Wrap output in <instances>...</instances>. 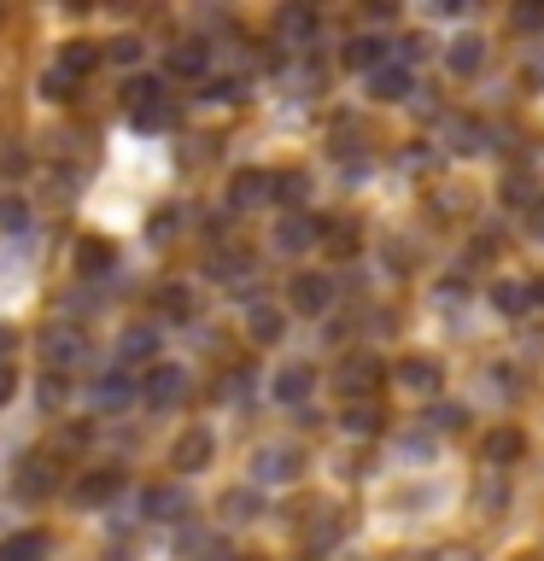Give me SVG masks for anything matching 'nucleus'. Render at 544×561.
<instances>
[{"label": "nucleus", "instance_id": "obj_48", "mask_svg": "<svg viewBox=\"0 0 544 561\" xmlns=\"http://www.w3.org/2000/svg\"><path fill=\"white\" fill-rule=\"evenodd\" d=\"M526 82H544V53H533V59H526Z\"/></svg>", "mask_w": 544, "mask_h": 561}, {"label": "nucleus", "instance_id": "obj_21", "mask_svg": "<svg viewBox=\"0 0 544 561\" xmlns=\"http://www.w3.org/2000/svg\"><path fill=\"white\" fill-rule=\"evenodd\" d=\"M491 305L503 316H526L533 310V280H491Z\"/></svg>", "mask_w": 544, "mask_h": 561}, {"label": "nucleus", "instance_id": "obj_9", "mask_svg": "<svg viewBox=\"0 0 544 561\" xmlns=\"http://www.w3.org/2000/svg\"><path fill=\"white\" fill-rule=\"evenodd\" d=\"M287 298H293L298 316H322V310L333 305V280H328V275H293Z\"/></svg>", "mask_w": 544, "mask_h": 561}, {"label": "nucleus", "instance_id": "obj_4", "mask_svg": "<svg viewBox=\"0 0 544 561\" xmlns=\"http://www.w3.org/2000/svg\"><path fill=\"white\" fill-rule=\"evenodd\" d=\"M182 392H188V368H182V363H152L147 375H140V398H147L152 410L182 403Z\"/></svg>", "mask_w": 544, "mask_h": 561}, {"label": "nucleus", "instance_id": "obj_23", "mask_svg": "<svg viewBox=\"0 0 544 561\" xmlns=\"http://www.w3.org/2000/svg\"><path fill=\"white\" fill-rule=\"evenodd\" d=\"M480 59H486V42H480V35H456V42L445 47V65L456 70V77H474V70H480Z\"/></svg>", "mask_w": 544, "mask_h": 561}, {"label": "nucleus", "instance_id": "obj_5", "mask_svg": "<svg viewBox=\"0 0 544 561\" xmlns=\"http://www.w3.org/2000/svg\"><path fill=\"white\" fill-rule=\"evenodd\" d=\"M381 375H386L381 357H369V351H358V357H345V363H340V375H333V386L345 392V403H363V398L381 386Z\"/></svg>", "mask_w": 544, "mask_h": 561}, {"label": "nucleus", "instance_id": "obj_17", "mask_svg": "<svg viewBox=\"0 0 544 561\" xmlns=\"http://www.w3.org/2000/svg\"><path fill=\"white\" fill-rule=\"evenodd\" d=\"M165 65H170V77H182V82H200L205 70H211V47H205V42H175Z\"/></svg>", "mask_w": 544, "mask_h": 561}, {"label": "nucleus", "instance_id": "obj_29", "mask_svg": "<svg viewBox=\"0 0 544 561\" xmlns=\"http://www.w3.org/2000/svg\"><path fill=\"white\" fill-rule=\"evenodd\" d=\"M258 515H263V497H258V485L223 491V520H258Z\"/></svg>", "mask_w": 544, "mask_h": 561}, {"label": "nucleus", "instance_id": "obj_34", "mask_svg": "<svg viewBox=\"0 0 544 561\" xmlns=\"http://www.w3.org/2000/svg\"><path fill=\"white\" fill-rule=\"evenodd\" d=\"M428 427H433V433H463V427H468V410H463V403H433V410H428Z\"/></svg>", "mask_w": 544, "mask_h": 561}, {"label": "nucleus", "instance_id": "obj_18", "mask_svg": "<svg viewBox=\"0 0 544 561\" xmlns=\"http://www.w3.org/2000/svg\"><path fill=\"white\" fill-rule=\"evenodd\" d=\"M398 386H410V392H439V386H445V368H439L433 357H404Z\"/></svg>", "mask_w": 544, "mask_h": 561}, {"label": "nucleus", "instance_id": "obj_41", "mask_svg": "<svg viewBox=\"0 0 544 561\" xmlns=\"http://www.w3.org/2000/svg\"><path fill=\"white\" fill-rule=\"evenodd\" d=\"M105 53H112L117 65H135V59H140V42H135V35H117V42L105 47Z\"/></svg>", "mask_w": 544, "mask_h": 561}, {"label": "nucleus", "instance_id": "obj_15", "mask_svg": "<svg viewBox=\"0 0 544 561\" xmlns=\"http://www.w3.org/2000/svg\"><path fill=\"white\" fill-rule=\"evenodd\" d=\"M345 65L375 77L381 65H393V42H381V35H351V42H345Z\"/></svg>", "mask_w": 544, "mask_h": 561}, {"label": "nucleus", "instance_id": "obj_47", "mask_svg": "<svg viewBox=\"0 0 544 561\" xmlns=\"http://www.w3.org/2000/svg\"><path fill=\"white\" fill-rule=\"evenodd\" d=\"M12 392H18V375H12V368H7V363H0V403H7Z\"/></svg>", "mask_w": 544, "mask_h": 561}, {"label": "nucleus", "instance_id": "obj_50", "mask_svg": "<svg viewBox=\"0 0 544 561\" xmlns=\"http://www.w3.org/2000/svg\"><path fill=\"white\" fill-rule=\"evenodd\" d=\"M433 561H474L468 550H445V556H433Z\"/></svg>", "mask_w": 544, "mask_h": 561}, {"label": "nucleus", "instance_id": "obj_52", "mask_svg": "<svg viewBox=\"0 0 544 561\" xmlns=\"http://www.w3.org/2000/svg\"><path fill=\"white\" fill-rule=\"evenodd\" d=\"M521 561H539V556H521Z\"/></svg>", "mask_w": 544, "mask_h": 561}, {"label": "nucleus", "instance_id": "obj_32", "mask_svg": "<svg viewBox=\"0 0 544 561\" xmlns=\"http://www.w3.org/2000/svg\"><path fill=\"white\" fill-rule=\"evenodd\" d=\"M77 77H70V70H59V65H53V70H42V100H53V105H70V100H77Z\"/></svg>", "mask_w": 544, "mask_h": 561}, {"label": "nucleus", "instance_id": "obj_35", "mask_svg": "<svg viewBox=\"0 0 544 561\" xmlns=\"http://www.w3.org/2000/svg\"><path fill=\"white\" fill-rule=\"evenodd\" d=\"M305 193H310V175H305V170H281V175H275V199L305 205Z\"/></svg>", "mask_w": 544, "mask_h": 561}, {"label": "nucleus", "instance_id": "obj_2", "mask_svg": "<svg viewBox=\"0 0 544 561\" xmlns=\"http://www.w3.org/2000/svg\"><path fill=\"white\" fill-rule=\"evenodd\" d=\"M123 105H129V117L140 123V129H170L175 123V105L165 100V82L158 77H135L129 88H123Z\"/></svg>", "mask_w": 544, "mask_h": 561}, {"label": "nucleus", "instance_id": "obj_27", "mask_svg": "<svg viewBox=\"0 0 544 561\" xmlns=\"http://www.w3.org/2000/svg\"><path fill=\"white\" fill-rule=\"evenodd\" d=\"M0 561H47V533H12L0 543Z\"/></svg>", "mask_w": 544, "mask_h": 561}, {"label": "nucleus", "instance_id": "obj_22", "mask_svg": "<svg viewBox=\"0 0 544 561\" xmlns=\"http://www.w3.org/2000/svg\"><path fill=\"white\" fill-rule=\"evenodd\" d=\"M246 333H252V345H275L281 333H287V322H281L275 305H252L246 310Z\"/></svg>", "mask_w": 544, "mask_h": 561}, {"label": "nucleus", "instance_id": "obj_40", "mask_svg": "<svg viewBox=\"0 0 544 561\" xmlns=\"http://www.w3.org/2000/svg\"><path fill=\"white\" fill-rule=\"evenodd\" d=\"M205 100H246V77H217V82H205Z\"/></svg>", "mask_w": 544, "mask_h": 561}, {"label": "nucleus", "instance_id": "obj_13", "mask_svg": "<svg viewBox=\"0 0 544 561\" xmlns=\"http://www.w3.org/2000/svg\"><path fill=\"white\" fill-rule=\"evenodd\" d=\"M129 398H140V375H129V368H112V375L94 380V403H100V410H123Z\"/></svg>", "mask_w": 544, "mask_h": 561}, {"label": "nucleus", "instance_id": "obj_37", "mask_svg": "<svg viewBox=\"0 0 544 561\" xmlns=\"http://www.w3.org/2000/svg\"><path fill=\"white\" fill-rule=\"evenodd\" d=\"M322 234H328V252H333V257H351V252H358V228H351V222H328Z\"/></svg>", "mask_w": 544, "mask_h": 561}, {"label": "nucleus", "instance_id": "obj_20", "mask_svg": "<svg viewBox=\"0 0 544 561\" xmlns=\"http://www.w3.org/2000/svg\"><path fill=\"white\" fill-rule=\"evenodd\" d=\"M205 270H211V280H223V287H240V280H252V252L235 245V252H217Z\"/></svg>", "mask_w": 544, "mask_h": 561}, {"label": "nucleus", "instance_id": "obj_39", "mask_svg": "<svg viewBox=\"0 0 544 561\" xmlns=\"http://www.w3.org/2000/svg\"><path fill=\"white\" fill-rule=\"evenodd\" d=\"M333 538H340V520H333V508H316V526H310V550H328Z\"/></svg>", "mask_w": 544, "mask_h": 561}, {"label": "nucleus", "instance_id": "obj_14", "mask_svg": "<svg viewBox=\"0 0 544 561\" xmlns=\"http://www.w3.org/2000/svg\"><path fill=\"white\" fill-rule=\"evenodd\" d=\"M211 450H217V445H211V433H205V427H188L182 438H175V450H170V468L200 473V468L211 462Z\"/></svg>", "mask_w": 544, "mask_h": 561}, {"label": "nucleus", "instance_id": "obj_19", "mask_svg": "<svg viewBox=\"0 0 544 561\" xmlns=\"http://www.w3.org/2000/svg\"><path fill=\"white\" fill-rule=\"evenodd\" d=\"M18 491H24V497H47V491H59V462H42V456H35V462H24V473H18Z\"/></svg>", "mask_w": 544, "mask_h": 561}, {"label": "nucleus", "instance_id": "obj_24", "mask_svg": "<svg viewBox=\"0 0 544 561\" xmlns=\"http://www.w3.org/2000/svg\"><path fill=\"white\" fill-rule=\"evenodd\" d=\"M310 392H316V375L305 363H293V368H281V375H275V398L281 403H305Z\"/></svg>", "mask_w": 544, "mask_h": 561}, {"label": "nucleus", "instance_id": "obj_46", "mask_svg": "<svg viewBox=\"0 0 544 561\" xmlns=\"http://www.w3.org/2000/svg\"><path fill=\"white\" fill-rule=\"evenodd\" d=\"M526 222H533V234L544 240V193H539V199H533V210H526Z\"/></svg>", "mask_w": 544, "mask_h": 561}, {"label": "nucleus", "instance_id": "obj_11", "mask_svg": "<svg viewBox=\"0 0 544 561\" xmlns=\"http://www.w3.org/2000/svg\"><path fill=\"white\" fill-rule=\"evenodd\" d=\"M322 228H328V222H316L310 210H293V217H281V228H275V245H281V252H305V245L322 240Z\"/></svg>", "mask_w": 544, "mask_h": 561}, {"label": "nucleus", "instance_id": "obj_49", "mask_svg": "<svg viewBox=\"0 0 544 561\" xmlns=\"http://www.w3.org/2000/svg\"><path fill=\"white\" fill-rule=\"evenodd\" d=\"M12 345H18V333H12V328H0V363L12 357Z\"/></svg>", "mask_w": 544, "mask_h": 561}, {"label": "nucleus", "instance_id": "obj_8", "mask_svg": "<svg viewBox=\"0 0 544 561\" xmlns=\"http://www.w3.org/2000/svg\"><path fill=\"white\" fill-rule=\"evenodd\" d=\"M123 491V473L117 468H88L77 485H70V503H82V508H94V503H112Z\"/></svg>", "mask_w": 544, "mask_h": 561}, {"label": "nucleus", "instance_id": "obj_45", "mask_svg": "<svg viewBox=\"0 0 544 561\" xmlns=\"http://www.w3.org/2000/svg\"><path fill=\"white\" fill-rule=\"evenodd\" d=\"M170 228H175V210H158V217H152V240H165Z\"/></svg>", "mask_w": 544, "mask_h": 561}, {"label": "nucleus", "instance_id": "obj_10", "mask_svg": "<svg viewBox=\"0 0 544 561\" xmlns=\"http://www.w3.org/2000/svg\"><path fill=\"white\" fill-rule=\"evenodd\" d=\"M140 515L147 520H182L188 515V491L182 485H147L140 491Z\"/></svg>", "mask_w": 544, "mask_h": 561}, {"label": "nucleus", "instance_id": "obj_28", "mask_svg": "<svg viewBox=\"0 0 544 561\" xmlns=\"http://www.w3.org/2000/svg\"><path fill=\"white\" fill-rule=\"evenodd\" d=\"M117 357H123V363H152V357H158V333H152V328H129V333L117 340Z\"/></svg>", "mask_w": 544, "mask_h": 561}, {"label": "nucleus", "instance_id": "obj_25", "mask_svg": "<svg viewBox=\"0 0 544 561\" xmlns=\"http://www.w3.org/2000/svg\"><path fill=\"white\" fill-rule=\"evenodd\" d=\"M381 421H386V415H381V403H375V398H363V403H345L340 427H345V433H358V438H375V433H381Z\"/></svg>", "mask_w": 544, "mask_h": 561}, {"label": "nucleus", "instance_id": "obj_33", "mask_svg": "<svg viewBox=\"0 0 544 561\" xmlns=\"http://www.w3.org/2000/svg\"><path fill=\"white\" fill-rule=\"evenodd\" d=\"M0 234H7V240L30 234V205L18 199V193H7V199H0Z\"/></svg>", "mask_w": 544, "mask_h": 561}, {"label": "nucleus", "instance_id": "obj_44", "mask_svg": "<svg viewBox=\"0 0 544 561\" xmlns=\"http://www.w3.org/2000/svg\"><path fill=\"white\" fill-rule=\"evenodd\" d=\"M468 7H463V0H433V18H463Z\"/></svg>", "mask_w": 544, "mask_h": 561}, {"label": "nucleus", "instance_id": "obj_31", "mask_svg": "<svg viewBox=\"0 0 544 561\" xmlns=\"http://www.w3.org/2000/svg\"><path fill=\"white\" fill-rule=\"evenodd\" d=\"M94 65H100V47H94V42H65V53H59V70H70V77L82 82Z\"/></svg>", "mask_w": 544, "mask_h": 561}, {"label": "nucleus", "instance_id": "obj_6", "mask_svg": "<svg viewBox=\"0 0 544 561\" xmlns=\"http://www.w3.org/2000/svg\"><path fill=\"white\" fill-rule=\"evenodd\" d=\"M439 140L456 152V158H480L486 152V140H491V129L480 117H463V112H451L445 123H439Z\"/></svg>", "mask_w": 544, "mask_h": 561}, {"label": "nucleus", "instance_id": "obj_30", "mask_svg": "<svg viewBox=\"0 0 544 561\" xmlns=\"http://www.w3.org/2000/svg\"><path fill=\"white\" fill-rule=\"evenodd\" d=\"M112 263H117L112 240H82V245H77V270H82V275H105Z\"/></svg>", "mask_w": 544, "mask_h": 561}, {"label": "nucleus", "instance_id": "obj_3", "mask_svg": "<svg viewBox=\"0 0 544 561\" xmlns=\"http://www.w3.org/2000/svg\"><path fill=\"white\" fill-rule=\"evenodd\" d=\"M305 473V450L298 445H258L252 450V485H293Z\"/></svg>", "mask_w": 544, "mask_h": 561}, {"label": "nucleus", "instance_id": "obj_12", "mask_svg": "<svg viewBox=\"0 0 544 561\" xmlns=\"http://www.w3.org/2000/svg\"><path fill=\"white\" fill-rule=\"evenodd\" d=\"M369 94H375V100H386V105H393V100H410V94H416V77H410V65H404V59L381 65L375 77H369Z\"/></svg>", "mask_w": 544, "mask_h": 561}, {"label": "nucleus", "instance_id": "obj_51", "mask_svg": "<svg viewBox=\"0 0 544 561\" xmlns=\"http://www.w3.org/2000/svg\"><path fill=\"white\" fill-rule=\"evenodd\" d=\"M533 305H544V275L533 280Z\"/></svg>", "mask_w": 544, "mask_h": 561}, {"label": "nucleus", "instance_id": "obj_42", "mask_svg": "<svg viewBox=\"0 0 544 561\" xmlns=\"http://www.w3.org/2000/svg\"><path fill=\"white\" fill-rule=\"evenodd\" d=\"M398 53H404V65H416V59H428V42H421V35H404Z\"/></svg>", "mask_w": 544, "mask_h": 561}, {"label": "nucleus", "instance_id": "obj_1", "mask_svg": "<svg viewBox=\"0 0 544 561\" xmlns=\"http://www.w3.org/2000/svg\"><path fill=\"white\" fill-rule=\"evenodd\" d=\"M42 363H47V375H77V368H88V333L82 328H70V322H53L42 333Z\"/></svg>", "mask_w": 544, "mask_h": 561}, {"label": "nucleus", "instance_id": "obj_36", "mask_svg": "<svg viewBox=\"0 0 544 561\" xmlns=\"http://www.w3.org/2000/svg\"><path fill=\"white\" fill-rule=\"evenodd\" d=\"M158 310H165L170 322H188V316H193V293L188 287H165V293H158Z\"/></svg>", "mask_w": 544, "mask_h": 561}, {"label": "nucleus", "instance_id": "obj_16", "mask_svg": "<svg viewBox=\"0 0 544 561\" xmlns=\"http://www.w3.org/2000/svg\"><path fill=\"white\" fill-rule=\"evenodd\" d=\"M275 35L287 47H305L310 35H316V7H298V0H293V7H281L275 12Z\"/></svg>", "mask_w": 544, "mask_h": 561}, {"label": "nucleus", "instance_id": "obj_43", "mask_svg": "<svg viewBox=\"0 0 544 561\" xmlns=\"http://www.w3.org/2000/svg\"><path fill=\"white\" fill-rule=\"evenodd\" d=\"M65 398V380L59 375H42V403H59Z\"/></svg>", "mask_w": 544, "mask_h": 561}, {"label": "nucleus", "instance_id": "obj_7", "mask_svg": "<svg viewBox=\"0 0 544 561\" xmlns=\"http://www.w3.org/2000/svg\"><path fill=\"white\" fill-rule=\"evenodd\" d=\"M263 199H275V175L270 170H235V182H228V205L235 210H252Z\"/></svg>", "mask_w": 544, "mask_h": 561}, {"label": "nucleus", "instance_id": "obj_26", "mask_svg": "<svg viewBox=\"0 0 544 561\" xmlns=\"http://www.w3.org/2000/svg\"><path fill=\"white\" fill-rule=\"evenodd\" d=\"M521 450H526V438L515 433V427H498L486 438V462L491 468H509V462H521Z\"/></svg>", "mask_w": 544, "mask_h": 561}, {"label": "nucleus", "instance_id": "obj_38", "mask_svg": "<svg viewBox=\"0 0 544 561\" xmlns=\"http://www.w3.org/2000/svg\"><path fill=\"white\" fill-rule=\"evenodd\" d=\"M509 24L515 30H544V0H515V7H509Z\"/></svg>", "mask_w": 544, "mask_h": 561}]
</instances>
